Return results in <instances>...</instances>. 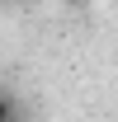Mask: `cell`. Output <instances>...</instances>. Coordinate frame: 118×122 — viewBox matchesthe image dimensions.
<instances>
[{
	"label": "cell",
	"instance_id": "cell-1",
	"mask_svg": "<svg viewBox=\"0 0 118 122\" xmlns=\"http://www.w3.org/2000/svg\"><path fill=\"white\" fill-rule=\"evenodd\" d=\"M0 122H19V99L10 89H0Z\"/></svg>",
	"mask_w": 118,
	"mask_h": 122
},
{
	"label": "cell",
	"instance_id": "cell-2",
	"mask_svg": "<svg viewBox=\"0 0 118 122\" xmlns=\"http://www.w3.org/2000/svg\"><path fill=\"white\" fill-rule=\"evenodd\" d=\"M66 5H85V0H66Z\"/></svg>",
	"mask_w": 118,
	"mask_h": 122
}]
</instances>
